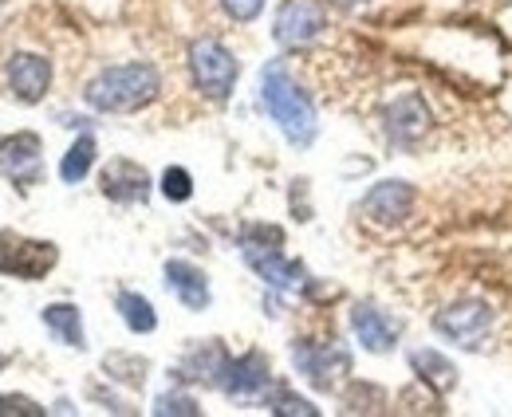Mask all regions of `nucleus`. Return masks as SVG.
<instances>
[{
  "instance_id": "6e6552de",
  "label": "nucleus",
  "mask_w": 512,
  "mask_h": 417,
  "mask_svg": "<svg viewBox=\"0 0 512 417\" xmlns=\"http://www.w3.org/2000/svg\"><path fill=\"white\" fill-rule=\"evenodd\" d=\"M323 32V8L316 0H284L272 24L280 48H308Z\"/></svg>"
},
{
  "instance_id": "cd10ccee",
  "label": "nucleus",
  "mask_w": 512,
  "mask_h": 417,
  "mask_svg": "<svg viewBox=\"0 0 512 417\" xmlns=\"http://www.w3.org/2000/svg\"><path fill=\"white\" fill-rule=\"evenodd\" d=\"M343 4H355V0H343Z\"/></svg>"
},
{
  "instance_id": "1a4fd4ad",
  "label": "nucleus",
  "mask_w": 512,
  "mask_h": 417,
  "mask_svg": "<svg viewBox=\"0 0 512 417\" xmlns=\"http://www.w3.org/2000/svg\"><path fill=\"white\" fill-rule=\"evenodd\" d=\"M0 170L24 189L40 185V178H44V142H40V134L20 130V134L4 138L0 142Z\"/></svg>"
},
{
  "instance_id": "f3484780",
  "label": "nucleus",
  "mask_w": 512,
  "mask_h": 417,
  "mask_svg": "<svg viewBox=\"0 0 512 417\" xmlns=\"http://www.w3.org/2000/svg\"><path fill=\"white\" fill-rule=\"evenodd\" d=\"M410 370H414L418 382L430 386L434 394H449V390L457 386V366H453L442 351H430V347L414 351V355H410Z\"/></svg>"
},
{
  "instance_id": "393cba45",
  "label": "nucleus",
  "mask_w": 512,
  "mask_h": 417,
  "mask_svg": "<svg viewBox=\"0 0 512 417\" xmlns=\"http://www.w3.org/2000/svg\"><path fill=\"white\" fill-rule=\"evenodd\" d=\"M154 414H190V417H197L201 414V406L193 402L190 394H162V398L154 402Z\"/></svg>"
},
{
  "instance_id": "f8f14e48",
  "label": "nucleus",
  "mask_w": 512,
  "mask_h": 417,
  "mask_svg": "<svg viewBox=\"0 0 512 417\" xmlns=\"http://www.w3.org/2000/svg\"><path fill=\"white\" fill-rule=\"evenodd\" d=\"M268 382H272L268 358L260 355V351H249V355L229 358V362H225V374H221L217 386H221L229 398H253V394H260Z\"/></svg>"
},
{
  "instance_id": "4be33fe9",
  "label": "nucleus",
  "mask_w": 512,
  "mask_h": 417,
  "mask_svg": "<svg viewBox=\"0 0 512 417\" xmlns=\"http://www.w3.org/2000/svg\"><path fill=\"white\" fill-rule=\"evenodd\" d=\"M103 370L127 386H142L146 382V358H134V355H107Z\"/></svg>"
},
{
  "instance_id": "423d86ee",
  "label": "nucleus",
  "mask_w": 512,
  "mask_h": 417,
  "mask_svg": "<svg viewBox=\"0 0 512 417\" xmlns=\"http://www.w3.org/2000/svg\"><path fill=\"white\" fill-rule=\"evenodd\" d=\"M60 260L56 244L48 240H24L0 233V272L16 276V280H44V272H52Z\"/></svg>"
},
{
  "instance_id": "a211bd4d",
  "label": "nucleus",
  "mask_w": 512,
  "mask_h": 417,
  "mask_svg": "<svg viewBox=\"0 0 512 417\" xmlns=\"http://www.w3.org/2000/svg\"><path fill=\"white\" fill-rule=\"evenodd\" d=\"M225 362H229V355L221 351V343H213V339H209V343L190 347V355L182 358L178 374H182V378H193V382H221Z\"/></svg>"
},
{
  "instance_id": "a878e982",
  "label": "nucleus",
  "mask_w": 512,
  "mask_h": 417,
  "mask_svg": "<svg viewBox=\"0 0 512 417\" xmlns=\"http://www.w3.org/2000/svg\"><path fill=\"white\" fill-rule=\"evenodd\" d=\"M8 414H20V417H44V410L32 402V398H24V394H0V417Z\"/></svg>"
},
{
  "instance_id": "0eeeda50",
  "label": "nucleus",
  "mask_w": 512,
  "mask_h": 417,
  "mask_svg": "<svg viewBox=\"0 0 512 417\" xmlns=\"http://www.w3.org/2000/svg\"><path fill=\"white\" fill-rule=\"evenodd\" d=\"M383 122H386L390 142H398V146H418V142L430 134L434 115H430V103H426L418 91H406V95H398L394 103H386Z\"/></svg>"
},
{
  "instance_id": "b1692460",
  "label": "nucleus",
  "mask_w": 512,
  "mask_h": 417,
  "mask_svg": "<svg viewBox=\"0 0 512 417\" xmlns=\"http://www.w3.org/2000/svg\"><path fill=\"white\" fill-rule=\"evenodd\" d=\"M162 193H166L170 201H190V197H193L190 170H182V166H170V170L162 174Z\"/></svg>"
},
{
  "instance_id": "c85d7f7f",
  "label": "nucleus",
  "mask_w": 512,
  "mask_h": 417,
  "mask_svg": "<svg viewBox=\"0 0 512 417\" xmlns=\"http://www.w3.org/2000/svg\"><path fill=\"white\" fill-rule=\"evenodd\" d=\"M0 366H4V355H0Z\"/></svg>"
},
{
  "instance_id": "9b49d317",
  "label": "nucleus",
  "mask_w": 512,
  "mask_h": 417,
  "mask_svg": "<svg viewBox=\"0 0 512 417\" xmlns=\"http://www.w3.org/2000/svg\"><path fill=\"white\" fill-rule=\"evenodd\" d=\"M351 331H355V339H359L371 355H386V351H394L402 327H398V319H390L375 303H355V307H351Z\"/></svg>"
},
{
  "instance_id": "6ab92c4d",
  "label": "nucleus",
  "mask_w": 512,
  "mask_h": 417,
  "mask_svg": "<svg viewBox=\"0 0 512 417\" xmlns=\"http://www.w3.org/2000/svg\"><path fill=\"white\" fill-rule=\"evenodd\" d=\"M44 327H48L64 347H75V351H83V347H87L79 307H71V303H52V307H44Z\"/></svg>"
},
{
  "instance_id": "ddd939ff",
  "label": "nucleus",
  "mask_w": 512,
  "mask_h": 417,
  "mask_svg": "<svg viewBox=\"0 0 512 417\" xmlns=\"http://www.w3.org/2000/svg\"><path fill=\"white\" fill-rule=\"evenodd\" d=\"M48 83H52V63L44 56L20 52L8 60V87L20 103H40L48 95Z\"/></svg>"
},
{
  "instance_id": "2eb2a0df",
  "label": "nucleus",
  "mask_w": 512,
  "mask_h": 417,
  "mask_svg": "<svg viewBox=\"0 0 512 417\" xmlns=\"http://www.w3.org/2000/svg\"><path fill=\"white\" fill-rule=\"evenodd\" d=\"M99 189L119 201V205H134V201H146L150 197V174L138 166V162H127V158H115L103 178H99Z\"/></svg>"
},
{
  "instance_id": "dca6fc26",
  "label": "nucleus",
  "mask_w": 512,
  "mask_h": 417,
  "mask_svg": "<svg viewBox=\"0 0 512 417\" xmlns=\"http://www.w3.org/2000/svg\"><path fill=\"white\" fill-rule=\"evenodd\" d=\"M166 288L182 299L190 311H205L209 307V280L190 260H170L166 264Z\"/></svg>"
},
{
  "instance_id": "5701e85b",
  "label": "nucleus",
  "mask_w": 512,
  "mask_h": 417,
  "mask_svg": "<svg viewBox=\"0 0 512 417\" xmlns=\"http://www.w3.org/2000/svg\"><path fill=\"white\" fill-rule=\"evenodd\" d=\"M268 410H272V414H304V417L320 414L308 398H300V394H292V390H272V394H268Z\"/></svg>"
},
{
  "instance_id": "f257e3e1",
  "label": "nucleus",
  "mask_w": 512,
  "mask_h": 417,
  "mask_svg": "<svg viewBox=\"0 0 512 417\" xmlns=\"http://www.w3.org/2000/svg\"><path fill=\"white\" fill-rule=\"evenodd\" d=\"M260 103L272 115V122L284 130V138L292 146H312L316 142V107L312 99L300 91V83L288 75V67L280 60H272L260 71Z\"/></svg>"
},
{
  "instance_id": "412c9836",
  "label": "nucleus",
  "mask_w": 512,
  "mask_h": 417,
  "mask_svg": "<svg viewBox=\"0 0 512 417\" xmlns=\"http://www.w3.org/2000/svg\"><path fill=\"white\" fill-rule=\"evenodd\" d=\"M91 166H95V138L91 134H83V138H75V146L64 154V162H60V178L67 185H75V181H83L91 174Z\"/></svg>"
},
{
  "instance_id": "20e7f679",
  "label": "nucleus",
  "mask_w": 512,
  "mask_h": 417,
  "mask_svg": "<svg viewBox=\"0 0 512 417\" xmlns=\"http://www.w3.org/2000/svg\"><path fill=\"white\" fill-rule=\"evenodd\" d=\"M489 327H493V307L485 299H457L446 311L434 315V331L457 347H469V351L489 335Z\"/></svg>"
},
{
  "instance_id": "4468645a",
  "label": "nucleus",
  "mask_w": 512,
  "mask_h": 417,
  "mask_svg": "<svg viewBox=\"0 0 512 417\" xmlns=\"http://www.w3.org/2000/svg\"><path fill=\"white\" fill-rule=\"evenodd\" d=\"M241 248H245V260L253 264L256 272H260L272 288H300V284H304V264L284 260L276 244H253V240H241Z\"/></svg>"
},
{
  "instance_id": "7ed1b4c3",
  "label": "nucleus",
  "mask_w": 512,
  "mask_h": 417,
  "mask_svg": "<svg viewBox=\"0 0 512 417\" xmlns=\"http://www.w3.org/2000/svg\"><path fill=\"white\" fill-rule=\"evenodd\" d=\"M190 75L205 99L225 103L233 95V87H237V60L221 40L201 36V40L190 44Z\"/></svg>"
},
{
  "instance_id": "aec40b11",
  "label": "nucleus",
  "mask_w": 512,
  "mask_h": 417,
  "mask_svg": "<svg viewBox=\"0 0 512 417\" xmlns=\"http://www.w3.org/2000/svg\"><path fill=\"white\" fill-rule=\"evenodd\" d=\"M115 307H119V315H123V323H127L134 335H150L154 327H158V315H154V303L146 296H138V292H119L115 299Z\"/></svg>"
},
{
  "instance_id": "9d476101",
  "label": "nucleus",
  "mask_w": 512,
  "mask_h": 417,
  "mask_svg": "<svg viewBox=\"0 0 512 417\" xmlns=\"http://www.w3.org/2000/svg\"><path fill=\"white\" fill-rule=\"evenodd\" d=\"M410 209H414V185H410V181H379V185L363 197V205H359V213H363L371 225H383V229L406 221Z\"/></svg>"
},
{
  "instance_id": "f03ea898",
  "label": "nucleus",
  "mask_w": 512,
  "mask_h": 417,
  "mask_svg": "<svg viewBox=\"0 0 512 417\" xmlns=\"http://www.w3.org/2000/svg\"><path fill=\"white\" fill-rule=\"evenodd\" d=\"M158 91H162V79L150 63H119V67L99 71L87 83L83 99L103 115H130V111L154 103Z\"/></svg>"
},
{
  "instance_id": "bb28decb",
  "label": "nucleus",
  "mask_w": 512,
  "mask_h": 417,
  "mask_svg": "<svg viewBox=\"0 0 512 417\" xmlns=\"http://www.w3.org/2000/svg\"><path fill=\"white\" fill-rule=\"evenodd\" d=\"M225 4V12L237 20V24H249V20H256L260 12H264V0H221Z\"/></svg>"
},
{
  "instance_id": "39448f33",
  "label": "nucleus",
  "mask_w": 512,
  "mask_h": 417,
  "mask_svg": "<svg viewBox=\"0 0 512 417\" xmlns=\"http://www.w3.org/2000/svg\"><path fill=\"white\" fill-rule=\"evenodd\" d=\"M292 362L316 390H335L351 374V355L343 343H296Z\"/></svg>"
}]
</instances>
